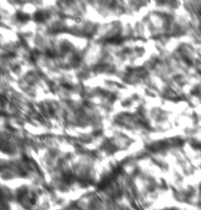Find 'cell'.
I'll return each mask as SVG.
<instances>
[{
  "label": "cell",
  "instance_id": "cell-1",
  "mask_svg": "<svg viewBox=\"0 0 201 210\" xmlns=\"http://www.w3.org/2000/svg\"><path fill=\"white\" fill-rule=\"evenodd\" d=\"M17 18H18L19 20H21V21H25V20H28L30 17H29V15H27V14H25V13H19V14L17 15Z\"/></svg>",
  "mask_w": 201,
  "mask_h": 210
},
{
  "label": "cell",
  "instance_id": "cell-2",
  "mask_svg": "<svg viewBox=\"0 0 201 210\" xmlns=\"http://www.w3.org/2000/svg\"><path fill=\"white\" fill-rule=\"evenodd\" d=\"M34 19L36 20V21H43L44 20V15H43V13H36L35 14V16H34Z\"/></svg>",
  "mask_w": 201,
  "mask_h": 210
},
{
  "label": "cell",
  "instance_id": "cell-3",
  "mask_svg": "<svg viewBox=\"0 0 201 210\" xmlns=\"http://www.w3.org/2000/svg\"><path fill=\"white\" fill-rule=\"evenodd\" d=\"M75 20H76V23H81L82 22V19H81V18H78V17H77Z\"/></svg>",
  "mask_w": 201,
  "mask_h": 210
}]
</instances>
